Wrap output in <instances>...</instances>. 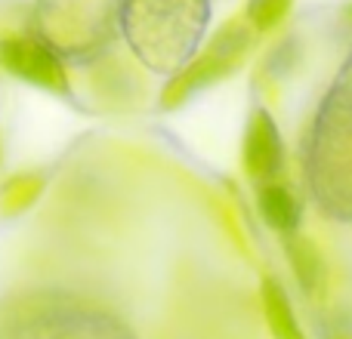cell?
<instances>
[{
  "instance_id": "obj_10",
  "label": "cell",
  "mask_w": 352,
  "mask_h": 339,
  "mask_svg": "<svg viewBox=\"0 0 352 339\" xmlns=\"http://www.w3.org/2000/svg\"><path fill=\"white\" fill-rule=\"evenodd\" d=\"M285 256L287 266L294 272V281L297 287L306 293V296H316L324 287V256L318 250V244L306 235H287L285 237Z\"/></svg>"
},
{
  "instance_id": "obj_9",
  "label": "cell",
  "mask_w": 352,
  "mask_h": 339,
  "mask_svg": "<svg viewBox=\"0 0 352 339\" xmlns=\"http://www.w3.org/2000/svg\"><path fill=\"white\" fill-rule=\"evenodd\" d=\"M260 305H263V318H266V327L272 339H306V330L297 318L287 290L281 287L278 278H263L260 284Z\"/></svg>"
},
{
  "instance_id": "obj_8",
  "label": "cell",
  "mask_w": 352,
  "mask_h": 339,
  "mask_svg": "<svg viewBox=\"0 0 352 339\" xmlns=\"http://www.w3.org/2000/svg\"><path fill=\"white\" fill-rule=\"evenodd\" d=\"M256 210L260 219L278 235H297L300 222H303V204H300V194L294 191L287 182L272 179L263 182L256 188Z\"/></svg>"
},
{
  "instance_id": "obj_7",
  "label": "cell",
  "mask_w": 352,
  "mask_h": 339,
  "mask_svg": "<svg viewBox=\"0 0 352 339\" xmlns=\"http://www.w3.org/2000/svg\"><path fill=\"white\" fill-rule=\"evenodd\" d=\"M241 161L248 176L256 179L260 185L278 179L281 170H285V142H281L278 127H275L272 115L266 108H256L250 115L248 130H244Z\"/></svg>"
},
{
  "instance_id": "obj_3",
  "label": "cell",
  "mask_w": 352,
  "mask_h": 339,
  "mask_svg": "<svg viewBox=\"0 0 352 339\" xmlns=\"http://www.w3.org/2000/svg\"><path fill=\"white\" fill-rule=\"evenodd\" d=\"M41 28L68 56H90L109 40L111 0H41Z\"/></svg>"
},
{
  "instance_id": "obj_13",
  "label": "cell",
  "mask_w": 352,
  "mask_h": 339,
  "mask_svg": "<svg viewBox=\"0 0 352 339\" xmlns=\"http://www.w3.org/2000/svg\"><path fill=\"white\" fill-rule=\"evenodd\" d=\"M349 19H352V6H349Z\"/></svg>"
},
{
  "instance_id": "obj_1",
  "label": "cell",
  "mask_w": 352,
  "mask_h": 339,
  "mask_svg": "<svg viewBox=\"0 0 352 339\" xmlns=\"http://www.w3.org/2000/svg\"><path fill=\"white\" fill-rule=\"evenodd\" d=\"M306 176L318 207L352 219V59L318 108L306 148Z\"/></svg>"
},
{
  "instance_id": "obj_11",
  "label": "cell",
  "mask_w": 352,
  "mask_h": 339,
  "mask_svg": "<svg viewBox=\"0 0 352 339\" xmlns=\"http://www.w3.org/2000/svg\"><path fill=\"white\" fill-rule=\"evenodd\" d=\"M41 188H43V182H41V176H34V173L12 176L3 185V191H0V213H3V216H19V213H25L37 200Z\"/></svg>"
},
{
  "instance_id": "obj_12",
  "label": "cell",
  "mask_w": 352,
  "mask_h": 339,
  "mask_svg": "<svg viewBox=\"0 0 352 339\" xmlns=\"http://www.w3.org/2000/svg\"><path fill=\"white\" fill-rule=\"evenodd\" d=\"M287 10H291V0H250L248 22L256 31H269L287 16Z\"/></svg>"
},
{
  "instance_id": "obj_2",
  "label": "cell",
  "mask_w": 352,
  "mask_h": 339,
  "mask_svg": "<svg viewBox=\"0 0 352 339\" xmlns=\"http://www.w3.org/2000/svg\"><path fill=\"white\" fill-rule=\"evenodd\" d=\"M207 0H124V31L142 62L173 71L192 56Z\"/></svg>"
},
{
  "instance_id": "obj_5",
  "label": "cell",
  "mask_w": 352,
  "mask_h": 339,
  "mask_svg": "<svg viewBox=\"0 0 352 339\" xmlns=\"http://www.w3.org/2000/svg\"><path fill=\"white\" fill-rule=\"evenodd\" d=\"M16 327L6 330L0 339H130V334L109 315H96V312H31L22 315Z\"/></svg>"
},
{
  "instance_id": "obj_4",
  "label": "cell",
  "mask_w": 352,
  "mask_h": 339,
  "mask_svg": "<svg viewBox=\"0 0 352 339\" xmlns=\"http://www.w3.org/2000/svg\"><path fill=\"white\" fill-rule=\"evenodd\" d=\"M248 47H250V28L248 25H241V22L226 25V28L213 37L210 47H207L204 53L186 68V71H179L170 84H167L161 105H164V108H176V105H182L192 93L204 90V86L213 84V80L226 78V74L241 62V56H244Z\"/></svg>"
},
{
  "instance_id": "obj_6",
  "label": "cell",
  "mask_w": 352,
  "mask_h": 339,
  "mask_svg": "<svg viewBox=\"0 0 352 339\" xmlns=\"http://www.w3.org/2000/svg\"><path fill=\"white\" fill-rule=\"evenodd\" d=\"M0 65L16 78L41 86V90L62 93V96L68 93V74L62 68L59 56L53 49L41 47L37 40H28V37L0 40Z\"/></svg>"
}]
</instances>
